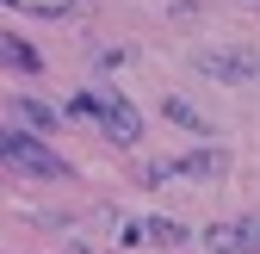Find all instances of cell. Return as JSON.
Here are the masks:
<instances>
[{
    "label": "cell",
    "mask_w": 260,
    "mask_h": 254,
    "mask_svg": "<svg viewBox=\"0 0 260 254\" xmlns=\"http://www.w3.org/2000/svg\"><path fill=\"white\" fill-rule=\"evenodd\" d=\"M75 118H100L106 124V137L118 143V149H130V143H143V112L124 100V93H112V87H100V93H81V100L69 106Z\"/></svg>",
    "instance_id": "cell-1"
},
{
    "label": "cell",
    "mask_w": 260,
    "mask_h": 254,
    "mask_svg": "<svg viewBox=\"0 0 260 254\" xmlns=\"http://www.w3.org/2000/svg\"><path fill=\"white\" fill-rule=\"evenodd\" d=\"M0 162H13L19 174H38V180H69V162L25 131H0Z\"/></svg>",
    "instance_id": "cell-2"
},
{
    "label": "cell",
    "mask_w": 260,
    "mask_h": 254,
    "mask_svg": "<svg viewBox=\"0 0 260 254\" xmlns=\"http://www.w3.org/2000/svg\"><path fill=\"white\" fill-rule=\"evenodd\" d=\"M199 75H211V81H236V87H248V81L260 75V56H248V50H199Z\"/></svg>",
    "instance_id": "cell-3"
},
{
    "label": "cell",
    "mask_w": 260,
    "mask_h": 254,
    "mask_svg": "<svg viewBox=\"0 0 260 254\" xmlns=\"http://www.w3.org/2000/svg\"><path fill=\"white\" fill-rule=\"evenodd\" d=\"M137 236H143L149 248H186V242H192V230L174 224V217H137Z\"/></svg>",
    "instance_id": "cell-4"
},
{
    "label": "cell",
    "mask_w": 260,
    "mask_h": 254,
    "mask_svg": "<svg viewBox=\"0 0 260 254\" xmlns=\"http://www.w3.org/2000/svg\"><path fill=\"white\" fill-rule=\"evenodd\" d=\"M174 174H186V180H223V174H230V155H223V149L180 155V162H174Z\"/></svg>",
    "instance_id": "cell-5"
},
{
    "label": "cell",
    "mask_w": 260,
    "mask_h": 254,
    "mask_svg": "<svg viewBox=\"0 0 260 254\" xmlns=\"http://www.w3.org/2000/svg\"><path fill=\"white\" fill-rule=\"evenodd\" d=\"M13 112H19V118H25L38 137H50V131H56V112H50L44 100H31V93H19V100H13Z\"/></svg>",
    "instance_id": "cell-6"
},
{
    "label": "cell",
    "mask_w": 260,
    "mask_h": 254,
    "mask_svg": "<svg viewBox=\"0 0 260 254\" xmlns=\"http://www.w3.org/2000/svg\"><path fill=\"white\" fill-rule=\"evenodd\" d=\"M199 242H205L211 254H248V242H242V230H236V224H211Z\"/></svg>",
    "instance_id": "cell-7"
},
{
    "label": "cell",
    "mask_w": 260,
    "mask_h": 254,
    "mask_svg": "<svg viewBox=\"0 0 260 254\" xmlns=\"http://www.w3.org/2000/svg\"><path fill=\"white\" fill-rule=\"evenodd\" d=\"M0 7H13V13H31V19H62L75 7V0H0Z\"/></svg>",
    "instance_id": "cell-8"
},
{
    "label": "cell",
    "mask_w": 260,
    "mask_h": 254,
    "mask_svg": "<svg viewBox=\"0 0 260 254\" xmlns=\"http://www.w3.org/2000/svg\"><path fill=\"white\" fill-rule=\"evenodd\" d=\"M168 118H174V124H186V131H199V137L211 131V118H205L199 106H186V100H168Z\"/></svg>",
    "instance_id": "cell-9"
},
{
    "label": "cell",
    "mask_w": 260,
    "mask_h": 254,
    "mask_svg": "<svg viewBox=\"0 0 260 254\" xmlns=\"http://www.w3.org/2000/svg\"><path fill=\"white\" fill-rule=\"evenodd\" d=\"M0 62H13V69H25V75L38 69V56H31L25 44H13V38H0Z\"/></svg>",
    "instance_id": "cell-10"
},
{
    "label": "cell",
    "mask_w": 260,
    "mask_h": 254,
    "mask_svg": "<svg viewBox=\"0 0 260 254\" xmlns=\"http://www.w3.org/2000/svg\"><path fill=\"white\" fill-rule=\"evenodd\" d=\"M236 230H242V242H248V254H260V217H242Z\"/></svg>",
    "instance_id": "cell-11"
}]
</instances>
